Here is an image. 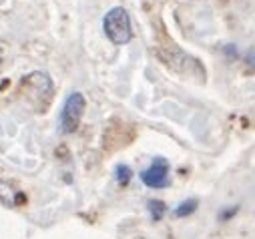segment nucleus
Segmentation results:
<instances>
[{
	"label": "nucleus",
	"mask_w": 255,
	"mask_h": 239,
	"mask_svg": "<svg viewBox=\"0 0 255 239\" xmlns=\"http://www.w3.org/2000/svg\"><path fill=\"white\" fill-rule=\"evenodd\" d=\"M197 209V201L195 199H187V201H183L177 209H175V215L177 217H185V215H191Z\"/></svg>",
	"instance_id": "obj_5"
},
{
	"label": "nucleus",
	"mask_w": 255,
	"mask_h": 239,
	"mask_svg": "<svg viewBox=\"0 0 255 239\" xmlns=\"http://www.w3.org/2000/svg\"><path fill=\"white\" fill-rule=\"evenodd\" d=\"M85 107H87V101L83 97V93H71L69 99L62 105V111H60V129L62 133H75L81 119H83V113H85Z\"/></svg>",
	"instance_id": "obj_2"
},
{
	"label": "nucleus",
	"mask_w": 255,
	"mask_h": 239,
	"mask_svg": "<svg viewBox=\"0 0 255 239\" xmlns=\"http://www.w3.org/2000/svg\"><path fill=\"white\" fill-rule=\"evenodd\" d=\"M141 181L147 187H153V189L167 187L169 185V163L163 157L155 159L153 165L141 173Z\"/></svg>",
	"instance_id": "obj_4"
},
{
	"label": "nucleus",
	"mask_w": 255,
	"mask_h": 239,
	"mask_svg": "<svg viewBox=\"0 0 255 239\" xmlns=\"http://www.w3.org/2000/svg\"><path fill=\"white\" fill-rule=\"evenodd\" d=\"M129 179H131V169L127 165H119L117 167V181L121 185H127V183H129Z\"/></svg>",
	"instance_id": "obj_6"
},
{
	"label": "nucleus",
	"mask_w": 255,
	"mask_h": 239,
	"mask_svg": "<svg viewBox=\"0 0 255 239\" xmlns=\"http://www.w3.org/2000/svg\"><path fill=\"white\" fill-rule=\"evenodd\" d=\"M103 28L107 38L113 44H127L133 38V28H131V18L123 6L111 8L105 18H103Z\"/></svg>",
	"instance_id": "obj_1"
},
{
	"label": "nucleus",
	"mask_w": 255,
	"mask_h": 239,
	"mask_svg": "<svg viewBox=\"0 0 255 239\" xmlns=\"http://www.w3.org/2000/svg\"><path fill=\"white\" fill-rule=\"evenodd\" d=\"M245 63L251 67V71H255V50H249L247 52V58H245Z\"/></svg>",
	"instance_id": "obj_8"
},
{
	"label": "nucleus",
	"mask_w": 255,
	"mask_h": 239,
	"mask_svg": "<svg viewBox=\"0 0 255 239\" xmlns=\"http://www.w3.org/2000/svg\"><path fill=\"white\" fill-rule=\"evenodd\" d=\"M149 211H151L153 219H161L165 213V203L163 201H149Z\"/></svg>",
	"instance_id": "obj_7"
},
{
	"label": "nucleus",
	"mask_w": 255,
	"mask_h": 239,
	"mask_svg": "<svg viewBox=\"0 0 255 239\" xmlns=\"http://www.w3.org/2000/svg\"><path fill=\"white\" fill-rule=\"evenodd\" d=\"M22 89L26 91L24 95H26V101L36 109V105H38V101L36 99H42V95L46 97V99H52V81H50V77L46 75V73H32V75H28L24 81H22Z\"/></svg>",
	"instance_id": "obj_3"
}]
</instances>
